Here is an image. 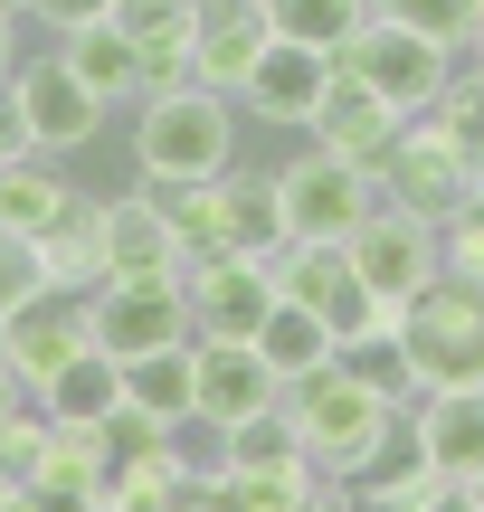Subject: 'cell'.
<instances>
[{
    "instance_id": "1",
    "label": "cell",
    "mask_w": 484,
    "mask_h": 512,
    "mask_svg": "<svg viewBox=\"0 0 484 512\" xmlns=\"http://www.w3.org/2000/svg\"><path fill=\"white\" fill-rule=\"evenodd\" d=\"M238 95L219 86H171V95H133V181L143 190H181V181H219L238 162Z\"/></svg>"
},
{
    "instance_id": "2",
    "label": "cell",
    "mask_w": 484,
    "mask_h": 512,
    "mask_svg": "<svg viewBox=\"0 0 484 512\" xmlns=\"http://www.w3.org/2000/svg\"><path fill=\"white\" fill-rule=\"evenodd\" d=\"M285 427H295V446H304L314 475L352 484L361 456L380 446V427H390V399H371L342 361H323V370H304V380H285Z\"/></svg>"
},
{
    "instance_id": "3",
    "label": "cell",
    "mask_w": 484,
    "mask_h": 512,
    "mask_svg": "<svg viewBox=\"0 0 484 512\" xmlns=\"http://www.w3.org/2000/svg\"><path fill=\"white\" fill-rule=\"evenodd\" d=\"M390 323H399V342H409L418 389H475L484 380V285H466V275L437 266Z\"/></svg>"
},
{
    "instance_id": "4",
    "label": "cell",
    "mask_w": 484,
    "mask_h": 512,
    "mask_svg": "<svg viewBox=\"0 0 484 512\" xmlns=\"http://www.w3.org/2000/svg\"><path fill=\"white\" fill-rule=\"evenodd\" d=\"M333 67H342V76H361L371 95H390L399 114H428L437 95H447V76L466 67V57H456V48H437V38H418V29H399V19H380V10H371V19H361V29H352V38L333 48Z\"/></svg>"
},
{
    "instance_id": "5",
    "label": "cell",
    "mask_w": 484,
    "mask_h": 512,
    "mask_svg": "<svg viewBox=\"0 0 484 512\" xmlns=\"http://www.w3.org/2000/svg\"><path fill=\"white\" fill-rule=\"evenodd\" d=\"M276 200H285V238H352L361 219L380 209V171L342 162V152L304 143L295 162H276Z\"/></svg>"
},
{
    "instance_id": "6",
    "label": "cell",
    "mask_w": 484,
    "mask_h": 512,
    "mask_svg": "<svg viewBox=\"0 0 484 512\" xmlns=\"http://www.w3.org/2000/svg\"><path fill=\"white\" fill-rule=\"evenodd\" d=\"M10 95H19V124H29V143L48 152V162H67V152L105 143V114H114V105H95V95H86V76H76V67H67L57 48L19 57Z\"/></svg>"
},
{
    "instance_id": "7",
    "label": "cell",
    "mask_w": 484,
    "mask_h": 512,
    "mask_svg": "<svg viewBox=\"0 0 484 512\" xmlns=\"http://www.w3.org/2000/svg\"><path fill=\"white\" fill-rule=\"evenodd\" d=\"M86 342L105 351V361L181 351L190 342V294L181 285H124V275H105V285L86 294Z\"/></svg>"
},
{
    "instance_id": "8",
    "label": "cell",
    "mask_w": 484,
    "mask_h": 512,
    "mask_svg": "<svg viewBox=\"0 0 484 512\" xmlns=\"http://www.w3.org/2000/svg\"><path fill=\"white\" fill-rule=\"evenodd\" d=\"M95 256H105V275H124V285H181V266H190L181 228L162 219V200H152L143 181L95 200Z\"/></svg>"
},
{
    "instance_id": "9",
    "label": "cell",
    "mask_w": 484,
    "mask_h": 512,
    "mask_svg": "<svg viewBox=\"0 0 484 512\" xmlns=\"http://www.w3.org/2000/svg\"><path fill=\"white\" fill-rule=\"evenodd\" d=\"M342 247H352V275L371 285V304H390V313L437 275V219H418V209H399V200H380Z\"/></svg>"
},
{
    "instance_id": "10",
    "label": "cell",
    "mask_w": 484,
    "mask_h": 512,
    "mask_svg": "<svg viewBox=\"0 0 484 512\" xmlns=\"http://www.w3.org/2000/svg\"><path fill=\"white\" fill-rule=\"evenodd\" d=\"M266 266H276V294H285V304H304V313L333 323V342L390 313V304H371V285L352 275V247H333V238H285Z\"/></svg>"
},
{
    "instance_id": "11",
    "label": "cell",
    "mask_w": 484,
    "mask_h": 512,
    "mask_svg": "<svg viewBox=\"0 0 484 512\" xmlns=\"http://www.w3.org/2000/svg\"><path fill=\"white\" fill-rule=\"evenodd\" d=\"M181 294H190V342H257L266 304H276V266H257V256H190Z\"/></svg>"
},
{
    "instance_id": "12",
    "label": "cell",
    "mask_w": 484,
    "mask_h": 512,
    "mask_svg": "<svg viewBox=\"0 0 484 512\" xmlns=\"http://www.w3.org/2000/svg\"><path fill=\"white\" fill-rule=\"evenodd\" d=\"M380 200L418 209V219H447V209L475 200V162L447 143V133L428 124V114H409V133H399V152L380 162Z\"/></svg>"
},
{
    "instance_id": "13",
    "label": "cell",
    "mask_w": 484,
    "mask_h": 512,
    "mask_svg": "<svg viewBox=\"0 0 484 512\" xmlns=\"http://www.w3.org/2000/svg\"><path fill=\"white\" fill-rule=\"evenodd\" d=\"M323 86H333V48H295V38H266L257 48V67L238 76V114L247 124H314V105H323Z\"/></svg>"
},
{
    "instance_id": "14",
    "label": "cell",
    "mask_w": 484,
    "mask_h": 512,
    "mask_svg": "<svg viewBox=\"0 0 484 512\" xmlns=\"http://www.w3.org/2000/svg\"><path fill=\"white\" fill-rule=\"evenodd\" d=\"M399 133H409V114H399L390 95H371L361 76L333 67V86H323V105H314V124H304V143H323V152H342V162L380 171V162L399 152Z\"/></svg>"
},
{
    "instance_id": "15",
    "label": "cell",
    "mask_w": 484,
    "mask_h": 512,
    "mask_svg": "<svg viewBox=\"0 0 484 512\" xmlns=\"http://www.w3.org/2000/svg\"><path fill=\"white\" fill-rule=\"evenodd\" d=\"M266 0H190V76L200 86H219V95H238V76L257 67V48H266Z\"/></svg>"
},
{
    "instance_id": "16",
    "label": "cell",
    "mask_w": 484,
    "mask_h": 512,
    "mask_svg": "<svg viewBox=\"0 0 484 512\" xmlns=\"http://www.w3.org/2000/svg\"><path fill=\"white\" fill-rule=\"evenodd\" d=\"M190 370H200V418L209 427H238L257 408H285V380L266 370L257 342H190Z\"/></svg>"
},
{
    "instance_id": "17",
    "label": "cell",
    "mask_w": 484,
    "mask_h": 512,
    "mask_svg": "<svg viewBox=\"0 0 484 512\" xmlns=\"http://www.w3.org/2000/svg\"><path fill=\"white\" fill-rule=\"evenodd\" d=\"M409 427H418L428 475H447V484L484 475V380L475 389H418V399H409Z\"/></svg>"
},
{
    "instance_id": "18",
    "label": "cell",
    "mask_w": 484,
    "mask_h": 512,
    "mask_svg": "<svg viewBox=\"0 0 484 512\" xmlns=\"http://www.w3.org/2000/svg\"><path fill=\"white\" fill-rule=\"evenodd\" d=\"M86 351V294H29V304L10 313V370L19 389H38L57 361H76Z\"/></svg>"
},
{
    "instance_id": "19",
    "label": "cell",
    "mask_w": 484,
    "mask_h": 512,
    "mask_svg": "<svg viewBox=\"0 0 484 512\" xmlns=\"http://www.w3.org/2000/svg\"><path fill=\"white\" fill-rule=\"evenodd\" d=\"M29 408H38L48 427H105L114 408H124V361H105V351L86 342L76 361H57L48 380L29 389Z\"/></svg>"
},
{
    "instance_id": "20",
    "label": "cell",
    "mask_w": 484,
    "mask_h": 512,
    "mask_svg": "<svg viewBox=\"0 0 484 512\" xmlns=\"http://www.w3.org/2000/svg\"><path fill=\"white\" fill-rule=\"evenodd\" d=\"M285 247V200H276V171H219V247L209 256H276Z\"/></svg>"
},
{
    "instance_id": "21",
    "label": "cell",
    "mask_w": 484,
    "mask_h": 512,
    "mask_svg": "<svg viewBox=\"0 0 484 512\" xmlns=\"http://www.w3.org/2000/svg\"><path fill=\"white\" fill-rule=\"evenodd\" d=\"M57 57H67V67L86 76V95H95V105H114V114L143 95V76H133V38L114 29V19H95V29H67V38H57Z\"/></svg>"
},
{
    "instance_id": "22",
    "label": "cell",
    "mask_w": 484,
    "mask_h": 512,
    "mask_svg": "<svg viewBox=\"0 0 484 512\" xmlns=\"http://www.w3.org/2000/svg\"><path fill=\"white\" fill-rule=\"evenodd\" d=\"M333 361L352 370L371 399H390V408H409L418 399V370H409V342H399V323L380 313V323H361V332H342L333 342Z\"/></svg>"
},
{
    "instance_id": "23",
    "label": "cell",
    "mask_w": 484,
    "mask_h": 512,
    "mask_svg": "<svg viewBox=\"0 0 484 512\" xmlns=\"http://www.w3.org/2000/svg\"><path fill=\"white\" fill-rule=\"evenodd\" d=\"M67 209H76V190L57 181L48 152H19V162H0V228H29V238H48Z\"/></svg>"
},
{
    "instance_id": "24",
    "label": "cell",
    "mask_w": 484,
    "mask_h": 512,
    "mask_svg": "<svg viewBox=\"0 0 484 512\" xmlns=\"http://www.w3.org/2000/svg\"><path fill=\"white\" fill-rule=\"evenodd\" d=\"M124 408H143L152 427L190 418V408H200V370H190V342H181V351H143V361H124Z\"/></svg>"
},
{
    "instance_id": "25",
    "label": "cell",
    "mask_w": 484,
    "mask_h": 512,
    "mask_svg": "<svg viewBox=\"0 0 484 512\" xmlns=\"http://www.w3.org/2000/svg\"><path fill=\"white\" fill-rule=\"evenodd\" d=\"M257 351H266V370H276V380H304V370L333 361V323L276 294V304H266V323H257Z\"/></svg>"
},
{
    "instance_id": "26",
    "label": "cell",
    "mask_w": 484,
    "mask_h": 512,
    "mask_svg": "<svg viewBox=\"0 0 484 512\" xmlns=\"http://www.w3.org/2000/svg\"><path fill=\"white\" fill-rule=\"evenodd\" d=\"M38 256H48V294H95L105 285V256H95V200L76 190V209L38 238Z\"/></svg>"
},
{
    "instance_id": "27",
    "label": "cell",
    "mask_w": 484,
    "mask_h": 512,
    "mask_svg": "<svg viewBox=\"0 0 484 512\" xmlns=\"http://www.w3.org/2000/svg\"><path fill=\"white\" fill-rule=\"evenodd\" d=\"M219 465L228 475H295L304 446H295V427H285V408H257V418L219 427Z\"/></svg>"
},
{
    "instance_id": "28",
    "label": "cell",
    "mask_w": 484,
    "mask_h": 512,
    "mask_svg": "<svg viewBox=\"0 0 484 512\" xmlns=\"http://www.w3.org/2000/svg\"><path fill=\"white\" fill-rule=\"evenodd\" d=\"M428 124H437V133H447V143L475 162V200H484V67H475V57L447 76V95L428 105Z\"/></svg>"
},
{
    "instance_id": "29",
    "label": "cell",
    "mask_w": 484,
    "mask_h": 512,
    "mask_svg": "<svg viewBox=\"0 0 484 512\" xmlns=\"http://www.w3.org/2000/svg\"><path fill=\"white\" fill-rule=\"evenodd\" d=\"M361 19H371V0H266V29L295 48H342Z\"/></svg>"
},
{
    "instance_id": "30",
    "label": "cell",
    "mask_w": 484,
    "mask_h": 512,
    "mask_svg": "<svg viewBox=\"0 0 484 512\" xmlns=\"http://www.w3.org/2000/svg\"><path fill=\"white\" fill-rule=\"evenodd\" d=\"M371 10L418 29V38H437V48H456V57L475 48V0H371Z\"/></svg>"
},
{
    "instance_id": "31",
    "label": "cell",
    "mask_w": 484,
    "mask_h": 512,
    "mask_svg": "<svg viewBox=\"0 0 484 512\" xmlns=\"http://www.w3.org/2000/svg\"><path fill=\"white\" fill-rule=\"evenodd\" d=\"M304 484H314V465H295V475H209V494H219V512H295Z\"/></svg>"
},
{
    "instance_id": "32",
    "label": "cell",
    "mask_w": 484,
    "mask_h": 512,
    "mask_svg": "<svg viewBox=\"0 0 484 512\" xmlns=\"http://www.w3.org/2000/svg\"><path fill=\"white\" fill-rule=\"evenodd\" d=\"M29 294H48V256L29 228H0V313H19Z\"/></svg>"
},
{
    "instance_id": "33",
    "label": "cell",
    "mask_w": 484,
    "mask_h": 512,
    "mask_svg": "<svg viewBox=\"0 0 484 512\" xmlns=\"http://www.w3.org/2000/svg\"><path fill=\"white\" fill-rule=\"evenodd\" d=\"M437 266L466 275V285H484V200H466V209L437 219Z\"/></svg>"
},
{
    "instance_id": "34",
    "label": "cell",
    "mask_w": 484,
    "mask_h": 512,
    "mask_svg": "<svg viewBox=\"0 0 484 512\" xmlns=\"http://www.w3.org/2000/svg\"><path fill=\"white\" fill-rule=\"evenodd\" d=\"M29 19L48 38H67V29H95V19H114V0H29Z\"/></svg>"
},
{
    "instance_id": "35",
    "label": "cell",
    "mask_w": 484,
    "mask_h": 512,
    "mask_svg": "<svg viewBox=\"0 0 484 512\" xmlns=\"http://www.w3.org/2000/svg\"><path fill=\"white\" fill-rule=\"evenodd\" d=\"M295 512H361V503H352V484H342V475H314Z\"/></svg>"
},
{
    "instance_id": "36",
    "label": "cell",
    "mask_w": 484,
    "mask_h": 512,
    "mask_svg": "<svg viewBox=\"0 0 484 512\" xmlns=\"http://www.w3.org/2000/svg\"><path fill=\"white\" fill-rule=\"evenodd\" d=\"M19 152H38V143H29V124H19V95L0 86V162H19Z\"/></svg>"
},
{
    "instance_id": "37",
    "label": "cell",
    "mask_w": 484,
    "mask_h": 512,
    "mask_svg": "<svg viewBox=\"0 0 484 512\" xmlns=\"http://www.w3.org/2000/svg\"><path fill=\"white\" fill-rule=\"evenodd\" d=\"M19 408H29V389H19V370H10V361H0V427H10V418H19Z\"/></svg>"
},
{
    "instance_id": "38",
    "label": "cell",
    "mask_w": 484,
    "mask_h": 512,
    "mask_svg": "<svg viewBox=\"0 0 484 512\" xmlns=\"http://www.w3.org/2000/svg\"><path fill=\"white\" fill-rule=\"evenodd\" d=\"M19 76V19H0V86Z\"/></svg>"
},
{
    "instance_id": "39",
    "label": "cell",
    "mask_w": 484,
    "mask_h": 512,
    "mask_svg": "<svg viewBox=\"0 0 484 512\" xmlns=\"http://www.w3.org/2000/svg\"><path fill=\"white\" fill-rule=\"evenodd\" d=\"M428 512H475V503H466V494H456V484H447V494H437V503H428Z\"/></svg>"
},
{
    "instance_id": "40",
    "label": "cell",
    "mask_w": 484,
    "mask_h": 512,
    "mask_svg": "<svg viewBox=\"0 0 484 512\" xmlns=\"http://www.w3.org/2000/svg\"><path fill=\"white\" fill-rule=\"evenodd\" d=\"M456 494H466V503H475V512H484V475H466V484H456Z\"/></svg>"
},
{
    "instance_id": "41",
    "label": "cell",
    "mask_w": 484,
    "mask_h": 512,
    "mask_svg": "<svg viewBox=\"0 0 484 512\" xmlns=\"http://www.w3.org/2000/svg\"><path fill=\"white\" fill-rule=\"evenodd\" d=\"M0 19H29V0H0Z\"/></svg>"
},
{
    "instance_id": "42",
    "label": "cell",
    "mask_w": 484,
    "mask_h": 512,
    "mask_svg": "<svg viewBox=\"0 0 484 512\" xmlns=\"http://www.w3.org/2000/svg\"><path fill=\"white\" fill-rule=\"evenodd\" d=\"M0 361H10V313H0Z\"/></svg>"
},
{
    "instance_id": "43",
    "label": "cell",
    "mask_w": 484,
    "mask_h": 512,
    "mask_svg": "<svg viewBox=\"0 0 484 512\" xmlns=\"http://www.w3.org/2000/svg\"><path fill=\"white\" fill-rule=\"evenodd\" d=\"M466 57H475V67H484V29H475V48H466Z\"/></svg>"
},
{
    "instance_id": "44",
    "label": "cell",
    "mask_w": 484,
    "mask_h": 512,
    "mask_svg": "<svg viewBox=\"0 0 484 512\" xmlns=\"http://www.w3.org/2000/svg\"><path fill=\"white\" fill-rule=\"evenodd\" d=\"M475 29H484V0H475Z\"/></svg>"
}]
</instances>
